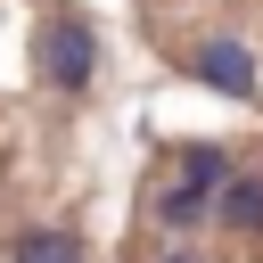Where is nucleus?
Instances as JSON below:
<instances>
[{"mask_svg": "<svg viewBox=\"0 0 263 263\" xmlns=\"http://www.w3.org/2000/svg\"><path fill=\"white\" fill-rule=\"evenodd\" d=\"M16 263H82V247L66 230H16Z\"/></svg>", "mask_w": 263, "mask_h": 263, "instance_id": "423d86ee", "label": "nucleus"}, {"mask_svg": "<svg viewBox=\"0 0 263 263\" xmlns=\"http://www.w3.org/2000/svg\"><path fill=\"white\" fill-rule=\"evenodd\" d=\"M156 263H205V255H189V247H173V255H156Z\"/></svg>", "mask_w": 263, "mask_h": 263, "instance_id": "0eeeda50", "label": "nucleus"}, {"mask_svg": "<svg viewBox=\"0 0 263 263\" xmlns=\"http://www.w3.org/2000/svg\"><path fill=\"white\" fill-rule=\"evenodd\" d=\"M214 214H222V230L255 238V230H263V173H238V181L222 189V205H214Z\"/></svg>", "mask_w": 263, "mask_h": 263, "instance_id": "7ed1b4c3", "label": "nucleus"}, {"mask_svg": "<svg viewBox=\"0 0 263 263\" xmlns=\"http://www.w3.org/2000/svg\"><path fill=\"white\" fill-rule=\"evenodd\" d=\"M189 74H197L205 90H222V99H255V58H247L238 41H197V49H189Z\"/></svg>", "mask_w": 263, "mask_h": 263, "instance_id": "f03ea898", "label": "nucleus"}, {"mask_svg": "<svg viewBox=\"0 0 263 263\" xmlns=\"http://www.w3.org/2000/svg\"><path fill=\"white\" fill-rule=\"evenodd\" d=\"M205 214H214V197H197L189 181H164V189H156V222H164V230H197Z\"/></svg>", "mask_w": 263, "mask_h": 263, "instance_id": "39448f33", "label": "nucleus"}, {"mask_svg": "<svg viewBox=\"0 0 263 263\" xmlns=\"http://www.w3.org/2000/svg\"><path fill=\"white\" fill-rule=\"evenodd\" d=\"M41 74H49L58 90H82V82L99 74V33H90V16H49V25H41Z\"/></svg>", "mask_w": 263, "mask_h": 263, "instance_id": "f257e3e1", "label": "nucleus"}, {"mask_svg": "<svg viewBox=\"0 0 263 263\" xmlns=\"http://www.w3.org/2000/svg\"><path fill=\"white\" fill-rule=\"evenodd\" d=\"M173 181H189L197 197H214L222 205V189H230V164H222V148H181V173Z\"/></svg>", "mask_w": 263, "mask_h": 263, "instance_id": "20e7f679", "label": "nucleus"}]
</instances>
